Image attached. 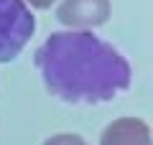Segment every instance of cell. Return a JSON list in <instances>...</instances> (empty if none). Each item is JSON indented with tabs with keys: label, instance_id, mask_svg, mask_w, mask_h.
<instances>
[{
	"label": "cell",
	"instance_id": "7a4b0ae2",
	"mask_svg": "<svg viewBox=\"0 0 153 145\" xmlns=\"http://www.w3.org/2000/svg\"><path fill=\"white\" fill-rule=\"evenodd\" d=\"M36 18L23 0H0V61H13L31 41Z\"/></svg>",
	"mask_w": 153,
	"mask_h": 145
},
{
	"label": "cell",
	"instance_id": "3957f363",
	"mask_svg": "<svg viewBox=\"0 0 153 145\" xmlns=\"http://www.w3.org/2000/svg\"><path fill=\"white\" fill-rule=\"evenodd\" d=\"M59 23L69 28H97L110 18V0H61L56 8Z\"/></svg>",
	"mask_w": 153,
	"mask_h": 145
},
{
	"label": "cell",
	"instance_id": "5b68a950",
	"mask_svg": "<svg viewBox=\"0 0 153 145\" xmlns=\"http://www.w3.org/2000/svg\"><path fill=\"white\" fill-rule=\"evenodd\" d=\"M44 145H87V143H84V138H79L74 132H59L54 138H49Z\"/></svg>",
	"mask_w": 153,
	"mask_h": 145
},
{
	"label": "cell",
	"instance_id": "8992f818",
	"mask_svg": "<svg viewBox=\"0 0 153 145\" xmlns=\"http://www.w3.org/2000/svg\"><path fill=\"white\" fill-rule=\"evenodd\" d=\"M26 5H31V8H38V10H46V8H51V3L54 0H23Z\"/></svg>",
	"mask_w": 153,
	"mask_h": 145
},
{
	"label": "cell",
	"instance_id": "277c9868",
	"mask_svg": "<svg viewBox=\"0 0 153 145\" xmlns=\"http://www.w3.org/2000/svg\"><path fill=\"white\" fill-rule=\"evenodd\" d=\"M100 145H151V127L138 117L112 120L100 135Z\"/></svg>",
	"mask_w": 153,
	"mask_h": 145
},
{
	"label": "cell",
	"instance_id": "6da1fadb",
	"mask_svg": "<svg viewBox=\"0 0 153 145\" xmlns=\"http://www.w3.org/2000/svg\"><path fill=\"white\" fill-rule=\"evenodd\" d=\"M44 87L69 104H102L133 81L128 59L89 31L51 33L36 51Z\"/></svg>",
	"mask_w": 153,
	"mask_h": 145
}]
</instances>
